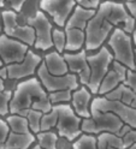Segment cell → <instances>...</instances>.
I'll return each instance as SVG.
<instances>
[{
  "mask_svg": "<svg viewBox=\"0 0 136 149\" xmlns=\"http://www.w3.org/2000/svg\"><path fill=\"white\" fill-rule=\"evenodd\" d=\"M133 41H134V45L136 46V29H135L134 33H133Z\"/></svg>",
  "mask_w": 136,
  "mask_h": 149,
  "instance_id": "f35d334b",
  "label": "cell"
},
{
  "mask_svg": "<svg viewBox=\"0 0 136 149\" xmlns=\"http://www.w3.org/2000/svg\"><path fill=\"white\" fill-rule=\"evenodd\" d=\"M42 58L40 55L35 54L30 49L27 53L25 58L21 63H15L7 65V71H8V78L12 79H21L24 77H29L38 71L39 66L42 63Z\"/></svg>",
  "mask_w": 136,
  "mask_h": 149,
  "instance_id": "4fadbf2b",
  "label": "cell"
},
{
  "mask_svg": "<svg viewBox=\"0 0 136 149\" xmlns=\"http://www.w3.org/2000/svg\"><path fill=\"white\" fill-rule=\"evenodd\" d=\"M4 81H5V79H3L1 77H0V91H1V90H5V84H4Z\"/></svg>",
  "mask_w": 136,
  "mask_h": 149,
  "instance_id": "74e56055",
  "label": "cell"
},
{
  "mask_svg": "<svg viewBox=\"0 0 136 149\" xmlns=\"http://www.w3.org/2000/svg\"><path fill=\"white\" fill-rule=\"evenodd\" d=\"M1 66H4V63H3L1 59H0V68H1Z\"/></svg>",
  "mask_w": 136,
  "mask_h": 149,
  "instance_id": "f6af8a7d",
  "label": "cell"
},
{
  "mask_svg": "<svg viewBox=\"0 0 136 149\" xmlns=\"http://www.w3.org/2000/svg\"><path fill=\"white\" fill-rule=\"evenodd\" d=\"M129 127L130 126L125 125V127H123L122 132H121L125 149L133 146L134 143H136V129H129Z\"/></svg>",
  "mask_w": 136,
  "mask_h": 149,
  "instance_id": "4dcf8cb0",
  "label": "cell"
},
{
  "mask_svg": "<svg viewBox=\"0 0 136 149\" xmlns=\"http://www.w3.org/2000/svg\"><path fill=\"white\" fill-rule=\"evenodd\" d=\"M92 108L103 112H112L125 125L136 129V108L129 105L117 100H110L105 96H98L92 101Z\"/></svg>",
  "mask_w": 136,
  "mask_h": 149,
  "instance_id": "52a82bcc",
  "label": "cell"
},
{
  "mask_svg": "<svg viewBox=\"0 0 136 149\" xmlns=\"http://www.w3.org/2000/svg\"><path fill=\"white\" fill-rule=\"evenodd\" d=\"M124 84L126 87L131 88L135 93H136V71L135 70H130L128 69V72H126V78Z\"/></svg>",
  "mask_w": 136,
  "mask_h": 149,
  "instance_id": "d6a6232c",
  "label": "cell"
},
{
  "mask_svg": "<svg viewBox=\"0 0 136 149\" xmlns=\"http://www.w3.org/2000/svg\"><path fill=\"white\" fill-rule=\"evenodd\" d=\"M87 59L90 68V78L87 88L92 91V94H99L101 82L114 60L113 54L108 48L101 47L96 54L88 55Z\"/></svg>",
  "mask_w": 136,
  "mask_h": 149,
  "instance_id": "5b68a950",
  "label": "cell"
},
{
  "mask_svg": "<svg viewBox=\"0 0 136 149\" xmlns=\"http://www.w3.org/2000/svg\"><path fill=\"white\" fill-rule=\"evenodd\" d=\"M29 51V46L24 42L12 39L5 34L0 35V59L5 65L21 63Z\"/></svg>",
  "mask_w": 136,
  "mask_h": 149,
  "instance_id": "7c38bea8",
  "label": "cell"
},
{
  "mask_svg": "<svg viewBox=\"0 0 136 149\" xmlns=\"http://www.w3.org/2000/svg\"><path fill=\"white\" fill-rule=\"evenodd\" d=\"M134 70L136 71V48H135V68H134Z\"/></svg>",
  "mask_w": 136,
  "mask_h": 149,
  "instance_id": "7bdbcfd3",
  "label": "cell"
},
{
  "mask_svg": "<svg viewBox=\"0 0 136 149\" xmlns=\"http://www.w3.org/2000/svg\"><path fill=\"white\" fill-rule=\"evenodd\" d=\"M58 113V135L68 141H74L81 136L82 132V118L76 114L72 106L69 104H60L53 106Z\"/></svg>",
  "mask_w": 136,
  "mask_h": 149,
  "instance_id": "8992f818",
  "label": "cell"
},
{
  "mask_svg": "<svg viewBox=\"0 0 136 149\" xmlns=\"http://www.w3.org/2000/svg\"><path fill=\"white\" fill-rule=\"evenodd\" d=\"M77 6L76 0H41V11L51 16L53 22L60 28H65L70 15Z\"/></svg>",
  "mask_w": 136,
  "mask_h": 149,
  "instance_id": "8fae6325",
  "label": "cell"
},
{
  "mask_svg": "<svg viewBox=\"0 0 136 149\" xmlns=\"http://www.w3.org/2000/svg\"><path fill=\"white\" fill-rule=\"evenodd\" d=\"M104 96L110 99V100L121 101L125 105H129V106L136 108V93L131 88L126 87L124 83L118 86L116 89H113L112 91H110L108 94H106Z\"/></svg>",
  "mask_w": 136,
  "mask_h": 149,
  "instance_id": "44dd1931",
  "label": "cell"
},
{
  "mask_svg": "<svg viewBox=\"0 0 136 149\" xmlns=\"http://www.w3.org/2000/svg\"><path fill=\"white\" fill-rule=\"evenodd\" d=\"M72 149H99L98 138L90 134L81 135L72 144Z\"/></svg>",
  "mask_w": 136,
  "mask_h": 149,
  "instance_id": "d4e9b609",
  "label": "cell"
},
{
  "mask_svg": "<svg viewBox=\"0 0 136 149\" xmlns=\"http://www.w3.org/2000/svg\"><path fill=\"white\" fill-rule=\"evenodd\" d=\"M104 1H106V0H104ZM111 1H125V0H111Z\"/></svg>",
  "mask_w": 136,
  "mask_h": 149,
  "instance_id": "ee69618b",
  "label": "cell"
},
{
  "mask_svg": "<svg viewBox=\"0 0 136 149\" xmlns=\"http://www.w3.org/2000/svg\"><path fill=\"white\" fill-rule=\"evenodd\" d=\"M53 108L48 93L39 78L31 77L21 82L12 93L10 101V113L25 117L29 109H38L47 113Z\"/></svg>",
  "mask_w": 136,
  "mask_h": 149,
  "instance_id": "7a4b0ae2",
  "label": "cell"
},
{
  "mask_svg": "<svg viewBox=\"0 0 136 149\" xmlns=\"http://www.w3.org/2000/svg\"><path fill=\"white\" fill-rule=\"evenodd\" d=\"M6 1L8 3V5H10L11 10H13L18 13L22 10V7H23V5H24V3L27 1V0H6Z\"/></svg>",
  "mask_w": 136,
  "mask_h": 149,
  "instance_id": "e575fe53",
  "label": "cell"
},
{
  "mask_svg": "<svg viewBox=\"0 0 136 149\" xmlns=\"http://www.w3.org/2000/svg\"><path fill=\"white\" fill-rule=\"evenodd\" d=\"M43 63L46 65L48 72L54 76H64V74L69 73V66L64 55L58 53L57 51L48 53L43 58Z\"/></svg>",
  "mask_w": 136,
  "mask_h": 149,
  "instance_id": "ac0fdd59",
  "label": "cell"
},
{
  "mask_svg": "<svg viewBox=\"0 0 136 149\" xmlns=\"http://www.w3.org/2000/svg\"><path fill=\"white\" fill-rule=\"evenodd\" d=\"M125 7L133 17L136 15V0H125Z\"/></svg>",
  "mask_w": 136,
  "mask_h": 149,
  "instance_id": "d590c367",
  "label": "cell"
},
{
  "mask_svg": "<svg viewBox=\"0 0 136 149\" xmlns=\"http://www.w3.org/2000/svg\"><path fill=\"white\" fill-rule=\"evenodd\" d=\"M36 72H38L39 81L41 82V84L43 86L47 93L65 90V89H70V90L78 89L77 74L75 73H68L64 74V76H54V74L48 72L43 61L41 63Z\"/></svg>",
  "mask_w": 136,
  "mask_h": 149,
  "instance_id": "9c48e42d",
  "label": "cell"
},
{
  "mask_svg": "<svg viewBox=\"0 0 136 149\" xmlns=\"http://www.w3.org/2000/svg\"><path fill=\"white\" fill-rule=\"evenodd\" d=\"M31 149H43V148H41V147H40V146L38 144V146H35V147H33Z\"/></svg>",
  "mask_w": 136,
  "mask_h": 149,
  "instance_id": "b9f144b4",
  "label": "cell"
},
{
  "mask_svg": "<svg viewBox=\"0 0 136 149\" xmlns=\"http://www.w3.org/2000/svg\"><path fill=\"white\" fill-rule=\"evenodd\" d=\"M126 72H128V68L124 66L119 61L113 60L112 68L108 70V72L106 73V76L101 82L100 89H99V95H106L118 86L123 84L126 78Z\"/></svg>",
  "mask_w": 136,
  "mask_h": 149,
  "instance_id": "9a60e30c",
  "label": "cell"
},
{
  "mask_svg": "<svg viewBox=\"0 0 136 149\" xmlns=\"http://www.w3.org/2000/svg\"><path fill=\"white\" fill-rule=\"evenodd\" d=\"M0 77H1L3 79H6V78H8L7 65H5V66H1V68H0Z\"/></svg>",
  "mask_w": 136,
  "mask_h": 149,
  "instance_id": "8d00e7d4",
  "label": "cell"
},
{
  "mask_svg": "<svg viewBox=\"0 0 136 149\" xmlns=\"http://www.w3.org/2000/svg\"><path fill=\"white\" fill-rule=\"evenodd\" d=\"M6 122L10 126L11 131L13 132H20V134H29L31 130L29 127L28 119L23 116L18 114H11L6 118Z\"/></svg>",
  "mask_w": 136,
  "mask_h": 149,
  "instance_id": "603a6c76",
  "label": "cell"
},
{
  "mask_svg": "<svg viewBox=\"0 0 136 149\" xmlns=\"http://www.w3.org/2000/svg\"><path fill=\"white\" fill-rule=\"evenodd\" d=\"M3 30V21H1V15H0V33Z\"/></svg>",
  "mask_w": 136,
  "mask_h": 149,
  "instance_id": "ab89813d",
  "label": "cell"
},
{
  "mask_svg": "<svg viewBox=\"0 0 136 149\" xmlns=\"http://www.w3.org/2000/svg\"><path fill=\"white\" fill-rule=\"evenodd\" d=\"M58 123V113L56 108H52L47 113H43L41 119V131H50L54 126H57Z\"/></svg>",
  "mask_w": 136,
  "mask_h": 149,
  "instance_id": "83f0119b",
  "label": "cell"
},
{
  "mask_svg": "<svg viewBox=\"0 0 136 149\" xmlns=\"http://www.w3.org/2000/svg\"><path fill=\"white\" fill-rule=\"evenodd\" d=\"M72 91L74 90L65 89V90H58V91L48 93V96H50L52 105L56 106V105H60V104H68V102L71 101V99H72Z\"/></svg>",
  "mask_w": 136,
  "mask_h": 149,
  "instance_id": "4316f807",
  "label": "cell"
},
{
  "mask_svg": "<svg viewBox=\"0 0 136 149\" xmlns=\"http://www.w3.org/2000/svg\"><path fill=\"white\" fill-rule=\"evenodd\" d=\"M10 130L11 129L8 126L7 122L0 119V148H1L4 146V143L6 142L8 135H10Z\"/></svg>",
  "mask_w": 136,
  "mask_h": 149,
  "instance_id": "1f68e13d",
  "label": "cell"
},
{
  "mask_svg": "<svg viewBox=\"0 0 136 149\" xmlns=\"http://www.w3.org/2000/svg\"><path fill=\"white\" fill-rule=\"evenodd\" d=\"M76 3H77V5L82 6V7L98 10V7L101 4V0H76Z\"/></svg>",
  "mask_w": 136,
  "mask_h": 149,
  "instance_id": "836d02e7",
  "label": "cell"
},
{
  "mask_svg": "<svg viewBox=\"0 0 136 149\" xmlns=\"http://www.w3.org/2000/svg\"><path fill=\"white\" fill-rule=\"evenodd\" d=\"M28 25L33 26L35 30V43L34 47L36 49L47 51L53 47V28L50 23L47 16L43 11H38L33 18L28 19Z\"/></svg>",
  "mask_w": 136,
  "mask_h": 149,
  "instance_id": "30bf717a",
  "label": "cell"
},
{
  "mask_svg": "<svg viewBox=\"0 0 136 149\" xmlns=\"http://www.w3.org/2000/svg\"><path fill=\"white\" fill-rule=\"evenodd\" d=\"M38 135L39 146L43 149H58V135L52 131H40Z\"/></svg>",
  "mask_w": 136,
  "mask_h": 149,
  "instance_id": "cb8c5ba5",
  "label": "cell"
},
{
  "mask_svg": "<svg viewBox=\"0 0 136 149\" xmlns=\"http://www.w3.org/2000/svg\"><path fill=\"white\" fill-rule=\"evenodd\" d=\"M5 1H6V0H0V7H4Z\"/></svg>",
  "mask_w": 136,
  "mask_h": 149,
  "instance_id": "60d3db41",
  "label": "cell"
},
{
  "mask_svg": "<svg viewBox=\"0 0 136 149\" xmlns=\"http://www.w3.org/2000/svg\"><path fill=\"white\" fill-rule=\"evenodd\" d=\"M3 31L12 39L20 40L28 46L35 43V30L30 25H20L17 22V12L13 10H6L1 12Z\"/></svg>",
  "mask_w": 136,
  "mask_h": 149,
  "instance_id": "ba28073f",
  "label": "cell"
},
{
  "mask_svg": "<svg viewBox=\"0 0 136 149\" xmlns=\"http://www.w3.org/2000/svg\"><path fill=\"white\" fill-rule=\"evenodd\" d=\"M43 113L38 109H29L27 112L25 118L28 119L29 127L31 130V132L39 134L41 131V119H42Z\"/></svg>",
  "mask_w": 136,
  "mask_h": 149,
  "instance_id": "484cf974",
  "label": "cell"
},
{
  "mask_svg": "<svg viewBox=\"0 0 136 149\" xmlns=\"http://www.w3.org/2000/svg\"><path fill=\"white\" fill-rule=\"evenodd\" d=\"M52 40H53V47L57 49L58 53H63L65 51V45H66V34L60 29H53L52 34Z\"/></svg>",
  "mask_w": 136,
  "mask_h": 149,
  "instance_id": "f1b7e54d",
  "label": "cell"
},
{
  "mask_svg": "<svg viewBox=\"0 0 136 149\" xmlns=\"http://www.w3.org/2000/svg\"><path fill=\"white\" fill-rule=\"evenodd\" d=\"M12 99V93L10 90L0 91V116H6L10 112V101Z\"/></svg>",
  "mask_w": 136,
  "mask_h": 149,
  "instance_id": "f546056e",
  "label": "cell"
},
{
  "mask_svg": "<svg viewBox=\"0 0 136 149\" xmlns=\"http://www.w3.org/2000/svg\"><path fill=\"white\" fill-rule=\"evenodd\" d=\"M95 12H96V10H93V8H86V7L77 5L69 17V19L65 24V29L76 28V29L86 30L88 22L93 18Z\"/></svg>",
  "mask_w": 136,
  "mask_h": 149,
  "instance_id": "e0dca14e",
  "label": "cell"
},
{
  "mask_svg": "<svg viewBox=\"0 0 136 149\" xmlns=\"http://www.w3.org/2000/svg\"><path fill=\"white\" fill-rule=\"evenodd\" d=\"M63 55H64V58L68 63L69 71L77 74L81 84L87 87L90 78V68L88 64V59H87L88 55L86 53V49H81L75 53L68 52Z\"/></svg>",
  "mask_w": 136,
  "mask_h": 149,
  "instance_id": "5bb4252c",
  "label": "cell"
},
{
  "mask_svg": "<svg viewBox=\"0 0 136 149\" xmlns=\"http://www.w3.org/2000/svg\"><path fill=\"white\" fill-rule=\"evenodd\" d=\"M66 34V45L65 51L72 53L83 49V46H86V31L76 29V28H69L65 29Z\"/></svg>",
  "mask_w": 136,
  "mask_h": 149,
  "instance_id": "ffe728a7",
  "label": "cell"
},
{
  "mask_svg": "<svg viewBox=\"0 0 136 149\" xmlns=\"http://www.w3.org/2000/svg\"><path fill=\"white\" fill-rule=\"evenodd\" d=\"M99 149H125L122 136L112 132H103L98 137Z\"/></svg>",
  "mask_w": 136,
  "mask_h": 149,
  "instance_id": "7402d4cb",
  "label": "cell"
},
{
  "mask_svg": "<svg viewBox=\"0 0 136 149\" xmlns=\"http://www.w3.org/2000/svg\"><path fill=\"white\" fill-rule=\"evenodd\" d=\"M134 18H135V19H136V15H135V16H134Z\"/></svg>",
  "mask_w": 136,
  "mask_h": 149,
  "instance_id": "bcb514c9",
  "label": "cell"
},
{
  "mask_svg": "<svg viewBox=\"0 0 136 149\" xmlns=\"http://www.w3.org/2000/svg\"><path fill=\"white\" fill-rule=\"evenodd\" d=\"M71 102V106L78 117L83 119L92 117V91L87 87H80L72 91Z\"/></svg>",
  "mask_w": 136,
  "mask_h": 149,
  "instance_id": "2e32d148",
  "label": "cell"
},
{
  "mask_svg": "<svg viewBox=\"0 0 136 149\" xmlns=\"http://www.w3.org/2000/svg\"><path fill=\"white\" fill-rule=\"evenodd\" d=\"M124 123L112 112H103L92 108V117L82 119V132L90 135H100L103 132H112L121 136Z\"/></svg>",
  "mask_w": 136,
  "mask_h": 149,
  "instance_id": "3957f363",
  "label": "cell"
},
{
  "mask_svg": "<svg viewBox=\"0 0 136 149\" xmlns=\"http://www.w3.org/2000/svg\"><path fill=\"white\" fill-rule=\"evenodd\" d=\"M108 46L112 49L114 60L119 61L130 70L135 68V48L133 37L117 26L108 39Z\"/></svg>",
  "mask_w": 136,
  "mask_h": 149,
  "instance_id": "277c9868",
  "label": "cell"
},
{
  "mask_svg": "<svg viewBox=\"0 0 136 149\" xmlns=\"http://www.w3.org/2000/svg\"><path fill=\"white\" fill-rule=\"evenodd\" d=\"M135 18L128 12L125 5L106 0L100 4L86 28V49L94 51L103 47L113 28L119 26L128 34L135 30Z\"/></svg>",
  "mask_w": 136,
  "mask_h": 149,
  "instance_id": "6da1fadb",
  "label": "cell"
},
{
  "mask_svg": "<svg viewBox=\"0 0 136 149\" xmlns=\"http://www.w3.org/2000/svg\"><path fill=\"white\" fill-rule=\"evenodd\" d=\"M35 142V136L29 134H20L11 131L6 142L1 147L3 149H29L30 146Z\"/></svg>",
  "mask_w": 136,
  "mask_h": 149,
  "instance_id": "d6986e66",
  "label": "cell"
}]
</instances>
